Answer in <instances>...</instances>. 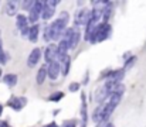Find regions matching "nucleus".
Returning a JSON list of instances; mask_svg holds the SVG:
<instances>
[{
	"label": "nucleus",
	"instance_id": "24",
	"mask_svg": "<svg viewBox=\"0 0 146 127\" xmlns=\"http://www.w3.org/2000/svg\"><path fill=\"white\" fill-rule=\"evenodd\" d=\"M64 127H75V122H67Z\"/></svg>",
	"mask_w": 146,
	"mask_h": 127
},
{
	"label": "nucleus",
	"instance_id": "14",
	"mask_svg": "<svg viewBox=\"0 0 146 127\" xmlns=\"http://www.w3.org/2000/svg\"><path fill=\"white\" fill-rule=\"evenodd\" d=\"M47 68L46 66H43V68H40L38 69V72H37V78H36V81H37V84L41 85L44 81H46V78H47Z\"/></svg>",
	"mask_w": 146,
	"mask_h": 127
},
{
	"label": "nucleus",
	"instance_id": "12",
	"mask_svg": "<svg viewBox=\"0 0 146 127\" xmlns=\"http://www.w3.org/2000/svg\"><path fill=\"white\" fill-rule=\"evenodd\" d=\"M54 13H55L54 7L48 6V4L44 1V9H43V14H41V17H43L44 20H50V18L54 16Z\"/></svg>",
	"mask_w": 146,
	"mask_h": 127
},
{
	"label": "nucleus",
	"instance_id": "20",
	"mask_svg": "<svg viewBox=\"0 0 146 127\" xmlns=\"http://www.w3.org/2000/svg\"><path fill=\"white\" fill-rule=\"evenodd\" d=\"M64 97V93L62 92H55V93H52L51 96L48 97V100H51V102H58L60 99H62Z\"/></svg>",
	"mask_w": 146,
	"mask_h": 127
},
{
	"label": "nucleus",
	"instance_id": "15",
	"mask_svg": "<svg viewBox=\"0 0 146 127\" xmlns=\"http://www.w3.org/2000/svg\"><path fill=\"white\" fill-rule=\"evenodd\" d=\"M37 38H38V26L37 24H34V26H31L30 27V33H29V40L33 42L37 41Z\"/></svg>",
	"mask_w": 146,
	"mask_h": 127
},
{
	"label": "nucleus",
	"instance_id": "6",
	"mask_svg": "<svg viewBox=\"0 0 146 127\" xmlns=\"http://www.w3.org/2000/svg\"><path fill=\"white\" fill-rule=\"evenodd\" d=\"M58 55H60V51H58V47L55 45H48V48L46 49V61L47 62H57L58 61Z\"/></svg>",
	"mask_w": 146,
	"mask_h": 127
},
{
	"label": "nucleus",
	"instance_id": "27",
	"mask_svg": "<svg viewBox=\"0 0 146 127\" xmlns=\"http://www.w3.org/2000/svg\"><path fill=\"white\" fill-rule=\"evenodd\" d=\"M105 127H115V126H113L112 123H108V124H106V126H105Z\"/></svg>",
	"mask_w": 146,
	"mask_h": 127
},
{
	"label": "nucleus",
	"instance_id": "22",
	"mask_svg": "<svg viewBox=\"0 0 146 127\" xmlns=\"http://www.w3.org/2000/svg\"><path fill=\"white\" fill-rule=\"evenodd\" d=\"M6 61H7V55H6L4 51H1V52H0V64H4Z\"/></svg>",
	"mask_w": 146,
	"mask_h": 127
},
{
	"label": "nucleus",
	"instance_id": "23",
	"mask_svg": "<svg viewBox=\"0 0 146 127\" xmlns=\"http://www.w3.org/2000/svg\"><path fill=\"white\" fill-rule=\"evenodd\" d=\"M78 88H80V84H71L70 85V90H71V92L78 90Z\"/></svg>",
	"mask_w": 146,
	"mask_h": 127
},
{
	"label": "nucleus",
	"instance_id": "13",
	"mask_svg": "<svg viewBox=\"0 0 146 127\" xmlns=\"http://www.w3.org/2000/svg\"><path fill=\"white\" fill-rule=\"evenodd\" d=\"M27 23H29V18H27L24 14H19V16H17V23H16V24H17V27H19L21 31H23L24 28L29 27Z\"/></svg>",
	"mask_w": 146,
	"mask_h": 127
},
{
	"label": "nucleus",
	"instance_id": "26",
	"mask_svg": "<svg viewBox=\"0 0 146 127\" xmlns=\"http://www.w3.org/2000/svg\"><path fill=\"white\" fill-rule=\"evenodd\" d=\"M46 127H58V126H57L55 123H50V124H47V126H46Z\"/></svg>",
	"mask_w": 146,
	"mask_h": 127
},
{
	"label": "nucleus",
	"instance_id": "16",
	"mask_svg": "<svg viewBox=\"0 0 146 127\" xmlns=\"http://www.w3.org/2000/svg\"><path fill=\"white\" fill-rule=\"evenodd\" d=\"M6 13L9 16H14L17 13V4L14 1H7L6 3Z\"/></svg>",
	"mask_w": 146,
	"mask_h": 127
},
{
	"label": "nucleus",
	"instance_id": "28",
	"mask_svg": "<svg viewBox=\"0 0 146 127\" xmlns=\"http://www.w3.org/2000/svg\"><path fill=\"white\" fill-rule=\"evenodd\" d=\"M1 112H3V106L0 105V116H1Z\"/></svg>",
	"mask_w": 146,
	"mask_h": 127
},
{
	"label": "nucleus",
	"instance_id": "21",
	"mask_svg": "<svg viewBox=\"0 0 146 127\" xmlns=\"http://www.w3.org/2000/svg\"><path fill=\"white\" fill-rule=\"evenodd\" d=\"M135 61H136V58L135 57H132L129 61H126V64H125V69H128V68H131L133 64H135Z\"/></svg>",
	"mask_w": 146,
	"mask_h": 127
},
{
	"label": "nucleus",
	"instance_id": "4",
	"mask_svg": "<svg viewBox=\"0 0 146 127\" xmlns=\"http://www.w3.org/2000/svg\"><path fill=\"white\" fill-rule=\"evenodd\" d=\"M92 18V11L88 9H81L75 14V23L77 26H88V23Z\"/></svg>",
	"mask_w": 146,
	"mask_h": 127
},
{
	"label": "nucleus",
	"instance_id": "17",
	"mask_svg": "<svg viewBox=\"0 0 146 127\" xmlns=\"http://www.w3.org/2000/svg\"><path fill=\"white\" fill-rule=\"evenodd\" d=\"M111 14H112V3L108 1V6H106V9H105V11H104V16H102V20H104L105 24H108V20H109Z\"/></svg>",
	"mask_w": 146,
	"mask_h": 127
},
{
	"label": "nucleus",
	"instance_id": "5",
	"mask_svg": "<svg viewBox=\"0 0 146 127\" xmlns=\"http://www.w3.org/2000/svg\"><path fill=\"white\" fill-rule=\"evenodd\" d=\"M58 65H60V68H61V71H62V75H67L68 74V71H70V65H71V61H70V55L68 54H62V52H60V55H58Z\"/></svg>",
	"mask_w": 146,
	"mask_h": 127
},
{
	"label": "nucleus",
	"instance_id": "29",
	"mask_svg": "<svg viewBox=\"0 0 146 127\" xmlns=\"http://www.w3.org/2000/svg\"><path fill=\"white\" fill-rule=\"evenodd\" d=\"M3 49H1V37H0V52H1Z\"/></svg>",
	"mask_w": 146,
	"mask_h": 127
},
{
	"label": "nucleus",
	"instance_id": "19",
	"mask_svg": "<svg viewBox=\"0 0 146 127\" xmlns=\"http://www.w3.org/2000/svg\"><path fill=\"white\" fill-rule=\"evenodd\" d=\"M57 23H58L62 28H65V27H67V23H68V14H67L65 11H64V13H61V14H60V17L57 18Z\"/></svg>",
	"mask_w": 146,
	"mask_h": 127
},
{
	"label": "nucleus",
	"instance_id": "25",
	"mask_svg": "<svg viewBox=\"0 0 146 127\" xmlns=\"http://www.w3.org/2000/svg\"><path fill=\"white\" fill-rule=\"evenodd\" d=\"M0 127H10V126H9L6 122H0Z\"/></svg>",
	"mask_w": 146,
	"mask_h": 127
},
{
	"label": "nucleus",
	"instance_id": "1",
	"mask_svg": "<svg viewBox=\"0 0 146 127\" xmlns=\"http://www.w3.org/2000/svg\"><path fill=\"white\" fill-rule=\"evenodd\" d=\"M109 33H111V26L109 24H105V23L98 24L97 28L94 30V33L91 36V38H90V41L92 42V44L104 41V40H106L109 37Z\"/></svg>",
	"mask_w": 146,
	"mask_h": 127
},
{
	"label": "nucleus",
	"instance_id": "7",
	"mask_svg": "<svg viewBox=\"0 0 146 127\" xmlns=\"http://www.w3.org/2000/svg\"><path fill=\"white\" fill-rule=\"evenodd\" d=\"M40 58H41V51H40V48H36V49H33V51H31V54L29 55V59H27V64H29V66H30V68L36 66V65L38 64Z\"/></svg>",
	"mask_w": 146,
	"mask_h": 127
},
{
	"label": "nucleus",
	"instance_id": "8",
	"mask_svg": "<svg viewBox=\"0 0 146 127\" xmlns=\"http://www.w3.org/2000/svg\"><path fill=\"white\" fill-rule=\"evenodd\" d=\"M60 71H61V68H60L58 62H50L47 65V74H48V78L51 79H57Z\"/></svg>",
	"mask_w": 146,
	"mask_h": 127
},
{
	"label": "nucleus",
	"instance_id": "10",
	"mask_svg": "<svg viewBox=\"0 0 146 127\" xmlns=\"http://www.w3.org/2000/svg\"><path fill=\"white\" fill-rule=\"evenodd\" d=\"M104 112H105V105H99L97 109H95L94 114H92L94 122H97V123H104Z\"/></svg>",
	"mask_w": 146,
	"mask_h": 127
},
{
	"label": "nucleus",
	"instance_id": "2",
	"mask_svg": "<svg viewBox=\"0 0 146 127\" xmlns=\"http://www.w3.org/2000/svg\"><path fill=\"white\" fill-rule=\"evenodd\" d=\"M80 37H81V33L78 30V27H72V28H67L65 33H64V38L65 41L68 42L70 48H75L78 45V41H80Z\"/></svg>",
	"mask_w": 146,
	"mask_h": 127
},
{
	"label": "nucleus",
	"instance_id": "3",
	"mask_svg": "<svg viewBox=\"0 0 146 127\" xmlns=\"http://www.w3.org/2000/svg\"><path fill=\"white\" fill-rule=\"evenodd\" d=\"M43 9H44V1H34L31 10L29 11V21L33 23V26L38 21L40 16L43 14Z\"/></svg>",
	"mask_w": 146,
	"mask_h": 127
},
{
	"label": "nucleus",
	"instance_id": "18",
	"mask_svg": "<svg viewBox=\"0 0 146 127\" xmlns=\"http://www.w3.org/2000/svg\"><path fill=\"white\" fill-rule=\"evenodd\" d=\"M3 81H4V84H7L9 86H14V85L17 84V76L13 75V74H9V75H6L3 78Z\"/></svg>",
	"mask_w": 146,
	"mask_h": 127
},
{
	"label": "nucleus",
	"instance_id": "11",
	"mask_svg": "<svg viewBox=\"0 0 146 127\" xmlns=\"http://www.w3.org/2000/svg\"><path fill=\"white\" fill-rule=\"evenodd\" d=\"M106 96H109V92H108L106 86L99 88L97 92H95V100H97L98 103H102V102L105 100V97H106Z\"/></svg>",
	"mask_w": 146,
	"mask_h": 127
},
{
	"label": "nucleus",
	"instance_id": "9",
	"mask_svg": "<svg viewBox=\"0 0 146 127\" xmlns=\"http://www.w3.org/2000/svg\"><path fill=\"white\" fill-rule=\"evenodd\" d=\"M26 103H27V99H24V97H11L10 102H9V105H10L14 110H21Z\"/></svg>",
	"mask_w": 146,
	"mask_h": 127
}]
</instances>
